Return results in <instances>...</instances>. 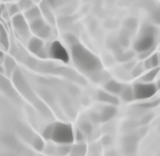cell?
I'll use <instances>...</instances> for the list:
<instances>
[{
  "label": "cell",
  "instance_id": "484cf974",
  "mask_svg": "<svg viewBox=\"0 0 160 156\" xmlns=\"http://www.w3.org/2000/svg\"><path fill=\"white\" fill-rule=\"evenodd\" d=\"M136 27H137V21L135 20V19H128L127 21L125 23V29L126 31H128L129 34L133 33V31L136 30Z\"/></svg>",
  "mask_w": 160,
  "mask_h": 156
},
{
  "label": "cell",
  "instance_id": "6da1fadb",
  "mask_svg": "<svg viewBox=\"0 0 160 156\" xmlns=\"http://www.w3.org/2000/svg\"><path fill=\"white\" fill-rule=\"evenodd\" d=\"M71 57L76 67L80 71L89 75L96 81L102 70V65L99 58L78 41L71 45Z\"/></svg>",
  "mask_w": 160,
  "mask_h": 156
},
{
  "label": "cell",
  "instance_id": "60d3db41",
  "mask_svg": "<svg viewBox=\"0 0 160 156\" xmlns=\"http://www.w3.org/2000/svg\"><path fill=\"white\" fill-rule=\"evenodd\" d=\"M157 87H158V88H160V79H159V81H158V84H157Z\"/></svg>",
  "mask_w": 160,
  "mask_h": 156
},
{
  "label": "cell",
  "instance_id": "d590c367",
  "mask_svg": "<svg viewBox=\"0 0 160 156\" xmlns=\"http://www.w3.org/2000/svg\"><path fill=\"white\" fill-rule=\"evenodd\" d=\"M77 134H78V135H77V141H82V139H83V135H82V132H80V131H78L77 132Z\"/></svg>",
  "mask_w": 160,
  "mask_h": 156
},
{
  "label": "cell",
  "instance_id": "7a4b0ae2",
  "mask_svg": "<svg viewBox=\"0 0 160 156\" xmlns=\"http://www.w3.org/2000/svg\"><path fill=\"white\" fill-rule=\"evenodd\" d=\"M12 81L16 86V88H17V91H19L27 101H29L30 103L32 104L36 108H38V111H39L40 113H42L43 115H46V116L50 115L47 107H46V106L43 105L37 97H36L35 94L32 93V91H31V88H30V86L27 84L25 77L22 76V74H21V71H20L19 69H16L15 73L12 74Z\"/></svg>",
  "mask_w": 160,
  "mask_h": 156
},
{
  "label": "cell",
  "instance_id": "7402d4cb",
  "mask_svg": "<svg viewBox=\"0 0 160 156\" xmlns=\"http://www.w3.org/2000/svg\"><path fill=\"white\" fill-rule=\"evenodd\" d=\"M71 154H76V155L79 156H85L86 153H87V146L85 144H77V145H71V151H70Z\"/></svg>",
  "mask_w": 160,
  "mask_h": 156
},
{
  "label": "cell",
  "instance_id": "7c38bea8",
  "mask_svg": "<svg viewBox=\"0 0 160 156\" xmlns=\"http://www.w3.org/2000/svg\"><path fill=\"white\" fill-rule=\"evenodd\" d=\"M138 144V137L136 135H128L123 138L122 142V147L123 151L128 154H131L136 151Z\"/></svg>",
  "mask_w": 160,
  "mask_h": 156
},
{
  "label": "cell",
  "instance_id": "3957f363",
  "mask_svg": "<svg viewBox=\"0 0 160 156\" xmlns=\"http://www.w3.org/2000/svg\"><path fill=\"white\" fill-rule=\"evenodd\" d=\"M157 35L158 31L156 27H153L152 25H148V23L145 25L140 31V35L135 41V45H133L135 51H137L138 54L150 53L155 47Z\"/></svg>",
  "mask_w": 160,
  "mask_h": 156
},
{
  "label": "cell",
  "instance_id": "e0dca14e",
  "mask_svg": "<svg viewBox=\"0 0 160 156\" xmlns=\"http://www.w3.org/2000/svg\"><path fill=\"white\" fill-rule=\"evenodd\" d=\"M23 16H25L26 20L29 23V21L35 20V19H38V18L41 17V11H40L39 7L32 6V7L29 8L28 10H26L25 13H23Z\"/></svg>",
  "mask_w": 160,
  "mask_h": 156
},
{
  "label": "cell",
  "instance_id": "83f0119b",
  "mask_svg": "<svg viewBox=\"0 0 160 156\" xmlns=\"http://www.w3.org/2000/svg\"><path fill=\"white\" fill-rule=\"evenodd\" d=\"M58 154L59 155H68V154H70V151H71V145H69V144H65V145H60L59 147H58Z\"/></svg>",
  "mask_w": 160,
  "mask_h": 156
},
{
  "label": "cell",
  "instance_id": "ee69618b",
  "mask_svg": "<svg viewBox=\"0 0 160 156\" xmlns=\"http://www.w3.org/2000/svg\"><path fill=\"white\" fill-rule=\"evenodd\" d=\"M107 156H111V154H110V153H108V154H107Z\"/></svg>",
  "mask_w": 160,
  "mask_h": 156
},
{
  "label": "cell",
  "instance_id": "1f68e13d",
  "mask_svg": "<svg viewBox=\"0 0 160 156\" xmlns=\"http://www.w3.org/2000/svg\"><path fill=\"white\" fill-rule=\"evenodd\" d=\"M81 129H82V133H86V134L91 133V126H90V124L87 123V122L81 124Z\"/></svg>",
  "mask_w": 160,
  "mask_h": 156
},
{
  "label": "cell",
  "instance_id": "5bb4252c",
  "mask_svg": "<svg viewBox=\"0 0 160 156\" xmlns=\"http://www.w3.org/2000/svg\"><path fill=\"white\" fill-rule=\"evenodd\" d=\"M98 99L103 103L108 104V105H118L119 104V99L117 98V96L113 95V94H110L108 91H98Z\"/></svg>",
  "mask_w": 160,
  "mask_h": 156
},
{
  "label": "cell",
  "instance_id": "d4e9b609",
  "mask_svg": "<svg viewBox=\"0 0 160 156\" xmlns=\"http://www.w3.org/2000/svg\"><path fill=\"white\" fill-rule=\"evenodd\" d=\"M31 144H32V146L37 151H42L45 148V143H43L42 138L39 137V136H36L35 138L32 139V142H31Z\"/></svg>",
  "mask_w": 160,
  "mask_h": 156
},
{
  "label": "cell",
  "instance_id": "603a6c76",
  "mask_svg": "<svg viewBox=\"0 0 160 156\" xmlns=\"http://www.w3.org/2000/svg\"><path fill=\"white\" fill-rule=\"evenodd\" d=\"M150 19L155 25H160V7L152 9V11L150 13Z\"/></svg>",
  "mask_w": 160,
  "mask_h": 156
},
{
  "label": "cell",
  "instance_id": "4dcf8cb0",
  "mask_svg": "<svg viewBox=\"0 0 160 156\" xmlns=\"http://www.w3.org/2000/svg\"><path fill=\"white\" fill-rule=\"evenodd\" d=\"M47 1H48V3L51 6L52 9L60 7V6H62L63 3H66V0H47Z\"/></svg>",
  "mask_w": 160,
  "mask_h": 156
},
{
  "label": "cell",
  "instance_id": "cb8c5ba5",
  "mask_svg": "<svg viewBox=\"0 0 160 156\" xmlns=\"http://www.w3.org/2000/svg\"><path fill=\"white\" fill-rule=\"evenodd\" d=\"M18 6H19L20 10H22L23 13H25L29 8L35 6V3H33L32 0H19V1H18Z\"/></svg>",
  "mask_w": 160,
  "mask_h": 156
},
{
  "label": "cell",
  "instance_id": "5b68a950",
  "mask_svg": "<svg viewBox=\"0 0 160 156\" xmlns=\"http://www.w3.org/2000/svg\"><path fill=\"white\" fill-rule=\"evenodd\" d=\"M132 89L135 99L143 101V99H148L155 96V94L158 91V87L153 83H143V81H141V83L135 84Z\"/></svg>",
  "mask_w": 160,
  "mask_h": 156
},
{
  "label": "cell",
  "instance_id": "9c48e42d",
  "mask_svg": "<svg viewBox=\"0 0 160 156\" xmlns=\"http://www.w3.org/2000/svg\"><path fill=\"white\" fill-rule=\"evenodd\" d=\"M12 26H13V29L16 30V33L21 36V37H28V36H29V33H30L29 23L26 20V18L23 15L18 13V15L13 16Z\"/></svg>",
  "mask_w": 160,
  "mask_h": 156
},
{
  "label": "cell",
  "instance_id": "b9f144b4",
  "mask_svg": "<svg viewBox=\"0 0 160 156\" xmlns=\"http://www.w3.org/2000/svg\"><path fill=\"white\" fill-rule=\"evenodd\" d=\"M69 156H79V155H76V154H71V153H70Z\"/></svg>",
  "mask_w": 160,
  "mask_h": 156
},
{
  "label": "cell",
  "instance_id": "f35d334b",
  "mask_svg": "<svg viewBox=\"0 0 160 156\" xmlns=\"http://www.w3.org/2000/svg\"><path fill=\"white\" fill-rule=\"evenodd\" d=\"M3 73H5V70H3V67L1 66V64H0V75H2Z\"/></svg>",
  "mask_w": 160,
  "mask_h": 156
},
{
  "label": "cell",
  "instance_id": "2e32d148",
  "mask_svg": "<svg viewBox=\"0 0 160 156\" xmlns=\"http://www.w3.org/2000/svg\"><path fill=\"white\" fill-rule=\"evenodd\" d=\"M122 87L123 86L121 85V84L115 81H109L105 84L106 91H108V93H110V94H113V95H119L121 89H122Z\"/></svg>",
  "mask_w": 160,
  "mask_h": 156
},
{
  "label": "cell",
  "instance_id": "ffe728a7",
  "mask_svg": "<svg viewBox=\"0 0 160 156\" xmlns=\"http://www.w3.org/2000/svg\"><path fill=\"white\" fill-rule=\"evenodd\" d=\"M0 46H2L5 50L9 49V37L3 26L1 25H0Z\"/></svg>",
  "mask_w": 160,
  "mask_h": 156
},
{
  "label": "cell",
  "instance_id": "74e56055",
  "mask_svg": "<svg viewBox=\"0 0 160 156\" xmlns=\"http://www.w3.org/2000/svg\"><path fill=\"white\" fill-rule=\"evenodd\" d=\"M3 58H5V55H3V53L1 50H0V64H1V61L3 60Z\"/></svg>",
  "mask_w": 160,
  "mask_h": 156
},
{
  "label": "cell",
  "instance_id": "30bf717a",
  "mask_svg": "<svg viewBox=\"0 0 160 156\" xmlns=\"http://www.w3.org/2000/svg\"><path fill=\"white\" fill-rule=\"evenodd\" d=\"M39 9H40V11H41V17H45L43 19H45L48 23L53 25V23H56L55 16H53V9L51 8V6L48 3L47 0H42L41 3H39Z\"/></svg>",
  "mask_w": 160,
  "mask_h": 156
},
{
  "label": "cell",
  "instance_id": "4316f807",
  "mask_svg": "<svg viewBox=\"0 0 160 156\" xmlns=\"http://www.w3.org/2000/svg\"><path fill=\"white\" fill-rule=\"evenodd\" d=\"M7 11H8V15L11 16V17H13V16L20 13V11H21V10H20V8H19V6H18V3H11V5L8 7Z\"/></svg>",
  "mask_w": 160,
  "mask_h": 156
},
{
  "label": "cell",
  "instance_id": "f1b7e54d",
  "mask_svg": "<svg viewBox=\"0 0 160 156\" xmlns=\"http://www.w3.org/2000/svg\"><path fill=\"white\" fill-rule=\"evenodd\" d=\"M133 56H135V53H133V51L121 53V54H119V57H118V59H119L120 61H128V60H130Z\"/></svg>",
  "mask_w": 160,
  "mask_h": 156
},
{
  "label": "cell",
  "instance_id": "e575fe53",
  "mask_svg": "<svg viewBox=\"0 0 160 156\" xmlns=\"http://www.w3.org/2000/svg\"><path fill=\"white\" fill-rule=\"evenodd\" d=\"M140 70H142V68H140V67H138V68H136V69H133V71H132V75L133 76H137V75H139L141 71Z\"/></svg>",
  "mask_w": 160,
  "mask_h": 156
},
{
  "label": "cell",
  "instance_id": "f6af8a7d",
  "mask_svg": "<svg viewBox=\"0 0 160 156\" xmlns=\"http://www.w3.org/2000/svg\"><path fill=\"white\" fill-rule=\"evenodd\" d=\"M5 1H10V0H5Z\"/></svg>",
  "mask_w": 160,
  "mask_h": 156
},
{
  "label": "cell",
  "instance_id": "ac0fdd59",
  "mask_svg": "<svg viewBox=\"0 0 160 156\" xmlns=\"http://www.w3.org/2000/svg\"><path fill=\"white\" fill-rule=\"evenodd\" d=\"M120 97L122 98V101H135V96H133V89L131 86L127 85L123 86L121 91H120Z\"/></svg>",
  "mask_w": 160,
  "mask_h": 156
},
{
  "label": "cell",
  "instance_id": "277c9868",
  "mask_svg": "<svg viewBox=\"0 0 160 156\" xmlns=\"http://www.w3.org/2000/svg\"><path fill=\"white\" fill-rule=\"evenodd\" d=\"M73 139H75V134L70 124L53 123L50 141L55 142L59 145H65V144L71 145Z\"/></svg>",
  "mask_w": 160,
  "mask_h": 156
},
{
  "label": "cell",
  "instance_id": "f546056e",
  "mask_svg": "<svg viewBox=\"0 0 160 156\" xmlns=\"http://www.w3.org/2000/svg\"><path fill=\"white\" fill-rule=\"evenodd\" d=\"M52 126H53V123L52 124H49V125L46 127L45 129H43L42 132V137L46 139H49L51 138V133H52Z\"/></svg>",
  "mask_w": 160,
  "mask_h": 156
},
{
  "label": "cell",
  "instance_id": "8d00e7d4",
  "mask_svg": "<svg viewBox=\"0 0 160 156\" xmlns=\"http://www.w3.org/2000/svg\"><path fill=\"white\" fill-rule=\"evenodd\" d=\"M152 116H153V115H151V114H149V115H147V117H146V118H145V119H143V118H142V121H141V123H142V124L147 123V122H148V121H150V119L152 118Z\"/></svg>",
  "mask_w": 160,
  "mask_h": 156
},
{
  "label": "cell",
  "instance_id": "8992f818",
  "mask_svg": "<svg viewBox=\"0 0 160 156\" xmlns=\"http://www.w3.org/2000/svg\"><path fill=\"white\" fill-rule=\"evenodd\" d=\"M29 29L30 31L38 38H41V39H45V38L50 37L51 35V28L50 25L47 21L43 19L42 17L35 19V20L29 21Z\"/></svg>",
  "mask_w": 160,
  "mask_h": 156
},
{
  "label": "cell",
  "instance_id": "52a82bcc",
  "mask_svg": "<svg viewBox=\"0 0 160 156\" xmlns=\"http://www.w3.org/2000/svg\"><path fill=\"white\" fill-rule=\"evenodd\" d=\"M48 56L51 57L55 60H59L61 63H69L70 60V55L67 51L63 45L60 41H52L48 47Z\"/></svg>",
  "mask_w": 160,
  "mask_h": 156
},
{
  "label": "cell",
  "instance_id": "9a60e30c",
  "mask_svg": "<svg viewBox=\"0 0 160 156\" xmlns=\"http://www.w3.org/2000/svg\"><path fill=\"white\" fill-rule=\"evenodd\" d=\"M2 61H3V70H5V74L8 77H9V76H12V74L15 73V70L17 69L16 60L11 56H5Z\"/></svg>",
  "mask_w": 160,
  "mask_h": 156
},
{
  "label": "cell",
  "instance_id": "8fae6325",
  "mask_svg": "<svg viewBox=\"0 0 160 156\" xmlns=\"http://www.w3.org/2000/svg\"><path fill=\"white\" fill-rule=\"evenodd\" d=\"M0 89L10 97V98L16 99L17 98V93L13 89L12 85L10 83V81H8V78L5 76L0 75Z\"/></svg>",
  "mask_w": 160,
  "mask_h": 156
},
{
  "label": "cell",
  "instance_id": "d6986e66",
  "mask_svg": "<svg viewBox=\"0 0 160 156\" xmlns=\"http://www.w3.org/2000/svg\"><path fill=\"white\" fill-rule=\"evenodd\" d=\"M159 67V57H158L157 54H153V55H149L148 58L145 60V68L146 69H153V68Z\"/></svg>",
  "mask_w": 160,
  "mask_h": 156
},
{
  "label": "cell",
  "instance_id": "7bdbcfd3",
  "mask_svg": "<svg viewBox=\"0 0 160 156\" xmlns=\"http://www.w3.org/2000/svg\"><path fill=\"white\" fill-rule=\"evenodd\" d=\"M32 1H37V3H41L42 0H32Z\"/></svg>",
  "mask_w": 160,
  "mask_h": 156
},
{
  "label": "cell",
  "instance_id": "44dd1931",
  "mask_svg": "<svg viewBox=\"0 0 160 156\" xmlns=\"http://www.w3.org/2000/svg\"><path fill=\"white\" fill-rule=\"evenodd\" d=\"M158 73H159V67L153 68V69H149L148 73H146L145 75L141 77V81L143 83H152V81L157 77Z\"/></svg>",
  "mask_w": 160,
  "mask_h": 156
},
{
  "label": "cell",
  "instance_id": "ab89813d",
  "mask_svg": "<svg viewBox=\"0 0 160 156\" xmlns=\"http://www.w3.org/2000/svg\"><path fill=\"white\" fill-rule=\"evenodd\" d=\"M2 8H3V7H0V17H1V13H2V10H3Z\"/></svg>",
  "mask_w": 160,
  "mask_h": 156
},
{
  "label": "cell",
  "instance_id": "836d02e7",
  "mask_svg": "<svg viewBox=\"0 0 160 156\" xmlns=\"http://www.w3.org/2000/svg\"><path fill=\"white\" fill-rule=\"evenodd\" d=\"M160 101H156L153 103H147V104H142V105H140V107H155L159 104Z\"/></svg>",
  "mask_w": 160,
  "mask_h": 156
},
{
  "label": "cell",
  "instance_id": "ba28073f",
  "mask_svg": "<svg viewBox=\"0 0 160 156\" xmlns=\"http://www.w3.org/2000/svg\"><path fill=\"white\" fill-rule=\"evenodd\" d=\"M28 49L31 54L38 56L40 58H46L48 56V50L45 47L43 39L38 37H31L28 40Z\"/></svg>",
  "mask_w": 160,
  "mask_h": 156
},
{
  "label": "cell",
  "instance_id": "4fadbf2b",
  "mask_svg": "<svg viewBox=\"0 0 160 156\" xmlns=\"http://www.w3.org/2000/svg\"><path fill=\"white\" fill-rule=\"evenodd\" d=\"M117 114V108L113 105H107L105 106L99 114V121L100 122H108L111 118H113Z\"/></svg>",
  "mask_w": 160,
  "mask_h": 156
},
{
  "label": "cell",
  "instance_id": "d6a6232c",
  "mask_svg": "<svg viewBox=\"0 0 160 156\" xmlns=\"http://www.w3.org/2000/svg\"><path fill=\"white\" fill-rule=\"evenodd\" d=\"M0 156H22V155L15 153L12 151H7V152H0Z\"/></svg>",
  "mask_w": 160,
  "mask_h": 156
}]
</instances>
